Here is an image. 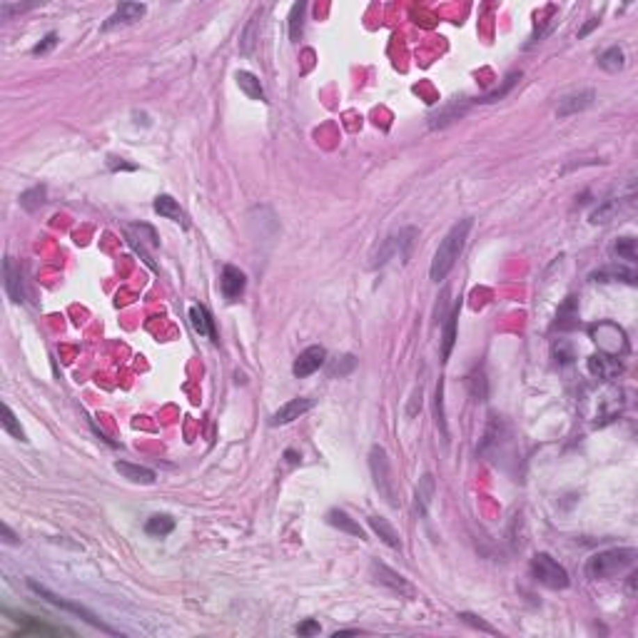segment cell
<instances>
[{
	"instance_id": "1",
	"label": "cell",
	"mask_w": 638,
	"mask_h": 638,
	"mask_svg": "<svg viewBox=\"0 0 638 638\" xmlns=\"http://www.w3.org/2000/svg\"><path fill=\"white\" fill-rule=\"evenodd\" d=\"M472 227H474L472 217H464V220L454 222L452 230L444 234V239L439 242V247H436L434 260H431V267H429L431 282L447 280V275L454 269V264H456V260H459L461 250H464L466 237H469V232H472Z\"/></svg>"
},
{
	"instance_id": "2",
	"label": "cell",
	"mask_w": 638,
	"mask_h": 638,
	"mask_svg": "<svg viewBox=\"0 0 638 638\" xmlns=\"http://www.w3.org/2000/svg\"><path fill=\"white\" fill-rule=\"evenodd\" d=\"M636 556H638V551L631 549V546L598 551V554L591 556L589 564H586V573H589V579H593V581L614 579V576H619V573L633 568Z\"/></svg>"
},
{
	"instance_id": "3",
	"label": "cell",
	"mask_w": 638,
	"mask_h": 638,
	"mask_svg": "<svg viewBox=\"0 0 638 638\" xmlns=\"http://www.w3.org/2000/svg\"><path fill=\"white\" fill-rule=\"evenodd\" d=\"M369 469H372V477H374V486H376V491H379V496L387 501L389 507H399L397 484H394V479H392V464H389V456L382 447H372Z\"/></svg>"
},
{
	"instance_id": "4",
	"label": "cell",
	"mask_w": 638,
	"mask_h": 638,
	"mask_svg": "<svg viewBox=\"0 0 638 638\" xmlns=\"http://www.w3.org/2000/svg\"><path fill=\"white\" fill-rule=\"evenodd\" d=\"M531 576L546 589L564 591L568 589V573L559 561L551 559L549 554H536L531 559Z\"/></svg>"
},
{
	"instance_id": "5",
	"label": "cell",
	"mask_w": 638,
	"mask_h": 638,
	"mask_svg": "<svg viewBox=\"0 0 638 638\" xmlns=\"http://www.w3.org/2000/svg\"><path fill=\"white\" fill-rule=\"evenodd\" d=\"M28 589L33 591V593H38L40 598H45L48 603H53V606H58V609H63V611H70V614H75V616H80V619L85 621V623H90V626H95V628H100V631H105V633H118L115 628H110L108 623H102L100 619H97L95 614L90 609H85V606H80V603H75V601H67V598H63V596H58V593H53V591H48L45 586H40L38 581H28Z\"/></svg>"
},
{
	"instance_id": "6",
	"label": "cell",
	"mask_w": 638,
	"mask_h": 638,
	"mask_svg": "<svg viewBox=\"0 0 638 638\" xmlns=\"http://www.w3.org/2000/svg\"><path fill=\"white\" fill-rule=\"evenodd\" d=\"M417 227H404V230H399L397 234H392V237L384 239L382 250H379V255L372 260V267H382V264H387L392 257L399 255L401 262H406L409 260V255H412V245H414V237H417Z\"/></svg>"
},
{
	"instance_id": "7",
	"label": "cell",
	"mask_w": 638,
	"mask_h": 638,
	"mask_svg": "<svg viewBox=\"0 0 638 638\" xmlns=\"http://www.w3.org/2000/svg\"><path fill=\"white\" fill-rule=\"evenodd\" d=\"M369 571H372V579H374L379 586H387L389 591L399 593V596H414V586L409 584L399 571L389 568L387 564H382V561H376V559L372 561Z\"/></svg>"
},
{
	"instance_id": "8",
	"label": "cell",
	"mask_w": 638,
	"mask_h": 638,
	"mask_svg": "<svg viewBox=\"0 0 638 638\" xmlns=\"http://www.w3.org/2000/svg\"><path fill=\"white\" fill-rule=\"evenodd\" d=\"M593 100H596V90L593 88H581L573 90V93H566L556 105V118H571V115L584 113V110L593 105Z\"/></svg>"
},
{
	"instance_id": "9",
	"label": "cell",
	"mask_w": 638,
	"mask_h": 638,
	"mask_svg": "<svg viewBox=\"0 0 638 638\" xmlns=\"http://www.w3.org/2000/svg\"><path fill=\"white\" fill-rule=\"evenodd\" d=\"M324 362H327V349H324V346H319V344L307 346L305 352H299V357L294 359L292 374L297 376V379H305V376L322 369Z\"/></svg>"
},
{
	"instance_id": "10",
	"label": "cell",
	"mask_w": 638,
	"mask_h": 638,
	"mask_svg": "<svg viewBox=\"0 0 638 638\" xmlns=\"http://www.w3.org/2000/svg\"><path fill=\"white\" fill-rule=\"evenodd\" d=\"M127 239H130V245L135 247L140 255H143L145 262L155 269V262H152V260H150V255L145 252V245H147L150 250H155V247L160 245V239H157L155 230H152L150 225H130V227H127Z\"/></svg>"
},
{
	"instance_id": "11",
	"label": "cell",
	"mask_w": 638,
	"mask_h": 638,
	"mask_svg": "<svg viewBox=\"0 0 638 638\" xmlns=\"http://www.w3.org/2000/svg\"><path fill=\"white\" fill-rule=\"evenodd\" d=\"M220 287H222V294H225L227 302H237V299L245 294V287H247L245 272L239 267H234V264H225L222 277H220Z\"/></svg>"
},
{
	"instance_id": "12",
	"label": "cell",
	"mask_w": 638,
	"mask_h": 638,
	"mask_svg": "<svg viewBox=\"0 0 638 638\" xmlns=\"http://www.w3.org/2000/svg\"><path fill=\"white\" fill-rule=\"evenodd\" d=\"M314 406V399L310 397H297V399H289L287 404H282L272 417H269V424L272 426H282V424H289L294 419H299L302 414H307Z\"/></svg>"
},
{
	"instance_id": "13",
	"label": "cell",
	"mask_w": 638,
	"mask_h": 638,
	"mask_svg": "<svg viewBox=\"0 0 638 638\" xmlns=\"http://www.w3.org/2000/svg\"><path fill=\"white\" fill-rule=\"evenodd\" d=\"M3 287H6V294L10 297V302L20 305L25 299L23 292V275H20V267L13 262V257L3 260Z\"/></svg>"
},
{
	"instance_id": "14",
	"label": "cell",
	"mask_w": 638,
	"mask_h": 638,
	"mask_svg": "<svg viewBox=\"0 0 638 638\" xmlns=\"http://www.w3.org/2000/svg\"><path fill=\"white\" fill-rule=\"evenodd\" d=\"M145 10H147V8H145L143 3H120V6L115 8L113 15H110L105 23H102V30H113V28H118V25L135 23V20L143 18Z\"/></svg>"
},
{
	"instance_id": "15",
	"label": "cell",
	"mask_w": 638,
	"mask_h": 638,
	"mask_svg": "<svg viewBox=\"0 0 638 638\" xmlns=\"http://www.w3.org/2000/svg\"><path fill=\"white\" fill-rule=\"evenodd\" d=\"M152 207H155L157 215L165 217V220L177 222V225L187 227L185 212H182V207H180V202L175 200L173 195H157V197H155V202H152Z\"/></svg>"
},
{
	"instance_id": "16",
	"label": "cell",
	"mask_w": 638,
	"mask_h": 638,
	"mask_svg": "<svg viewBox=\"0 0 638 638\" xmlns=\"http://www.w3.org/2000/svg\"><path fill=\"white\" fill-rule=\"evenodd\" d=\"M115 472L132 484H155V479H157L152 469L140 466V464H130V461H115Z\"/></svg>"
},
{
	"instance_id": "17",
	"label": "cell",
	"mask_w": 638,
	"mask_h": 638,
	"mask_svg": "<svg viewBox=\"0 0 638 638\" xmlns=\"http://www.w3.org/2000/svg\"><path fill=\"white\" fill-rule=\"evenodd\" d=\"M466 110H469V100H454V102H449L447 108L439 110V113H436L434 118L429 120V127H447V125H452V122H456L459 118H464Z\"/></svg>"
},
{
	"instance_id": "18",
	"label": "cell",
	"mask_w": 638,
	"mask_h": 638,
	"mask_svg": "<svg viewBox=\"0 0 638 638\" xmlns=\"http://www.w3.org/2000/svg\"><path fill=\"white\" fill-rule=\"evenodd\" d=\"M327 524L334 526V529L344 531V534H349V536L367 539V534H364L362 526H359L357 521H354L346 511H342V509H332V511L327 513Z\"/></svg>"
},
{
	"instance_id": "19",
	"label": "cell",
	"mask_w": 638,
	"mask_h": 638,
	"mask_svg": "<svg viewBox=\"0 0 638 638\" xmlns=\"http://www.w3.org/2000/svg\"><path fill=\"white\" fill-rule=\"evenodd\" d=\"M234 80H237L239 90L245 93L250 100H260V102H267V95H264V88L260 83L257 75H252L250 70H237L234 72Z\"/></svg>"
},
{
	"instance_id": "20",
	"label": "cell",
	"mask_w": 638,
	"mask_h": 638,
	"mask_svg": "<svg viewBox=\"0 0 638 638\" xmlns=\"http://www.w3.org/2000/svg\"><path fill=\"white\" fill-rule=\"evenodd\" d=\"M369 526H372V531H374L376 536H379L384 543H387L389 549H401L399 531L394 529V526L389 524V521L384 519V516H369Z\"/></svg>"
},
{
	"instance_id": "21",
	"label": "cell",
	"mask_w": 638,
	"mask_h": 638,
	"mask_svg": "<svg viewBox=\"0 0 638 638\" xmlns=\"http://www.w3.org/2000/svg\"><path fill=\"white\" fill-rule=\"evenodd\" d=\"M459 310L461 305H454V310L449 312L447 322H444V337H442V359L447 362L452 357V349L456 344V324H459Z\"/></svg>"
},
{
	"instance_id": "22",
	"label": "cell",
	"mask_w": 638,
	"mask_h": 638,
	"mask_svg": "<svg viewBox=\"0 0 638 638\" xmlns=\"http://www.w3.org/2000/svg\"><path fill=\"white\" fill-rule=\"evenodd\" d=\"M190 324L192 329H195L200 337H207V340H215V324H212V319H209L207 310L200 305H192L190 307Z\"/></svg>"
},
{
	"instance_id": "23",
	"label": "cell",
	"mask_w": 638,
	"mask_h": 638,
	"mask_svg": "<svg viewBox=\"0 0 638 638\" xmlns=\"http://www.w3.org/2000/svg\"><path fill=\"white\" fill-rule=\"evenodd\" d=\"M173 531H175V519L173 516H167V513H155V516H150V519L145 521V534H147V536L165 539L167 534H173Z\"/></svg>"
},
{
	"instance_id": "24",
	"label": "cell",
	"mask_w": 638,
	"mask_h": 638,
	"mask_svg": "<svg viewBox=\"0 0 638 638\" xmlns=\"http://www.w3.org/2000/svg\"><path fill=\"white\" fill-rule=\"evenodd\" d=\"M623 65H626V55H623V50L619 45H614V48L598 55V67L606 72H619L623 70Z\"/></svg>"
},
{
	"instance_id": "25",
	"label": "cell",
	"mask_w": 638,
	"mask_h": 638,
	"mask_svg": "<svg viewBox=\"0 0 638 638\" xmlns=\"http://www.w3.org/2000/svg\"><path fill=\"white\" fill-rule=\"evenodd\" d=\"M589 369H591V374L601 376V379H609V376H614L621 367L616 362H611L609 357H603V354H593V357L589 359Z\"/></svg>"
},
{
	"instance_id": "26",
	"label": "cell",
	"mask_w": 638,
	"mask_h": 638,
	"mask_svg": "<svg viewBox=\"0 0 638 638\" xmlns=\"http://www.w3.org/2000/svg\"><path fill=\"white\" fill-rule=\"evenodd\" d=\"M45 195H48L45 185L30 187V190H25L23 195H20V207H25L28 212H35V209H40L42 205H45Z\"/></svg>"
},
{
	"instance_id": "27",
	"label": "cell",
	"mask_w": 638,
	"mask_h": 638,
	"mask_svg": "<svg viewBox=\"0 0 638 638\" xmlns=\"http://www.w3.org/2000/svg\"><path fill=\"white\" fill-rule=\"evenodd\" d=\"M576 317H579V312H576V299L568 297L566 302L559 307V314H556V327H559V329H573V327H576Z\"/></svg>"
},
{
	"instance_id": "28",
	"label": "cell",
	"mask_w": 638,
	"mask_h": 638,
	"mask_svg": "<svg viewBox=\"0 0 638 638\" xmlns=\"http://www.w3.org/2000/svg\"><path fill=\"white\" fill-rule=\"evenodd\" d=\"M519 80H521V72H509L507 80H504V85H501V88H496L494 93H489V95H484L479 102H499V100H504V97H507L509 93L516 88V85H519Z\"/></svg>"
},
{
	"instance_id": "29",
	"label": "cell",
	"mask_w": 638,
	"mask_h": 638,
	"mask_svg": "<svg viewBox=\"0 0 638 638\" xmlns=\"http://www.w3.org/2000/svg\"><path fill=\"white\" fill-rule=\"evenodd\" d=\"M305 10L307 3H294L292 10H289V38L294 42L302 38V25H305Z\"/></svg>"
},
{
	"instance_id": "30",
	"label": "cell",
	"mask_w": 638,
	"mask_h": 638,
	"mask_svg": "<svg viewBox=\"0 0 638 638\" xmlns=\"http://www.w3.org/2000/svg\"><path fill=\"white\" fill-rule=\"evenodd\" d=\"M431 496H434V477L431 474H424L422 481L417 486V504L422 509V513H426V507L431 504Z\"/></svg>"
},
{
	"instance_id": "31",
	"label": "cell",
	"mask_w": 638,
	"mask_h": 638,
	"mask_svg": "<svg viewBox=\"0 0 638 638\" xmlns=\"http://www.w3.org/2000/svg\"><path fill=\"white\" fill-rule=\"evenodd\" d=\"M3 429H6L10 436H15V439H20V442H28V434L23 431L18 417L13 414V409L8 404H3Z\"/></svg>"
},
{
	"instance_id": "32",
	"label": "cell",
	"mask_w": 638,
	"mask_h": 638,
	"mask_svg": "<svg viewBox=\"0 0 638 638\" xmlns=\"http://www.w3.org/2000/svg\"><path fill=\"white\" fill-rule=\"evenodd\" d=\"M614 252L621 257V260H628V262H636V239L633 237H621L616 242Z\"/></svg>"
},
{
	"instance_id": "33",
	"label": "cell",
	"mask_w": 638,
	"mask_h": 638,
	"mask_svg": "<svg viewBox=\"0 0 638 638\" xmlns=\"http://www.w3.org/2000/svg\"><path fill=\"white\" fill-rule=\"evenodd\" d=\"M459 619L464 621V623H469V626H474V628H479V631H484V633H491V636H496V628L491 626V623H486L484 619H479L477 614H469V611H461L459 614Z\"/></svg>"
},
{
	"instance_id": "34",
	"label": "cell",
	"mask_w": 638,
	"mask_h": 638,
	"mask_svg": "<svg viewBox=\"0 0 638 638\" xmlns=\"http://www.w3.org/2000/svg\"><path fill=\"white\" fill-rule=\"evenodd\" d=\"M436 424H439V429H442L444 439H447L449 429H447V414H444V387H442V382H439V387H436Z\"/></svg>"
},
{
	"instance_id": "35",
	"label": "cell",
	"mask_w": 638,
	"mask_h": 638,
	"mask_svg": "<svg viewBox=\"0 0 638 638\" xmlns=\"http://www.w3.org/2000/svg\"><path fill=\"white\" fill-rule=\"evenodd\" d=\"M357 367V359L352 357V354H346V357H342L340 362H334L332 367H329V374L332 376H346L349 372Z\"/></svg>"
},
{
	"instance_id": "36",
	"label": "cell",
	"mask_w": 638,
	"mask_h": 638,
	"mask_svg": "<svg viewBox=\"0 0 638 638\" xmlns=\"http://www.w3.org/2000/svg\"><path fill=\"white\" fill-rule=\"evenodd\" d=\"M616 207H619V205H616V200H609L606 205H601L598 209H593V215H591V222H593V225H598V222H609L611 217H614Z\"/></svg>"
},
{
	"instance_id": "37",
	"label": "cell",
	"mask_w": 638,
	"mask_h": 638,
	"mask_svg": "<svg viewBox=\"0 0 638 638\" xmlns=\"http://www.w3.org/2000/svg\"><path fill=\"white\" fill-rule=\"evenodd\" d=\"M621 277H626V282H633L631 272H623V269H601V272L593 275V280L596 282H611V280H621Z\"/></svg>"
},
{
	"instance_id": "38",
	"label": "cell",
	"mask_w": 638,
	"mask_h": 638,
	"mask_svg": "<svg viewBox=\"0 0 638 638\" xmlns=\"http://www.w3.org/2000/svg\"><path fill=\"white\" fill-rule=\"evenodd\" d=\"M38 3H0V18H10L13 13H23V10H30V8H35Z\"/></svg>"
},
{
	"instance_id": "39",
	"label": "cell",
	"mask_w": 638,
	"mask_h": 638,
	"mask_svg": "<svg viewBox=\"0 0 638 638\" xmlns=\"http://www.w3.org/2000/svg\"><path fill=\"white\" fill-rule=\"evenodd\" d=\"M55 45H58V35H55V33H48V35H45L40 42H38L35 48L30 50V53H33V55H45V53H50V50H53Z\"/></svg>"
},
{
	"instance_id": "40",
	"label": "cell",
	"mask_w": 638,
	"mask_h": 638,
	"mask_svg": "<svg viewBox=\"0 0 638 638\" xmlns=\"http://www.w3.org/2000/svg\"><path fill=\"white\" fill-rule=\"evenodd\" d=\"M319 631H322V628H319V623H317L314 619L302 621V623L297 626V633H299V636H317Z\"/></svg>"
},
{
	"instance_id": "41",
	"label": "cell",
	"mask_w": 638,
	"mask_h": 638,
	"mask_svg": "<svg viewBox=\"0 0 638 638\" xmlns=\"http://www.w3.org/2000/svg\"><path fill=\"white\" fill-rule=\"evenodd\" d=\"M108 167H110V170H115V173H118V170H127V173H132V170H135V165H132V162H125L122 157H113V155L108 157Z\"/></svg>"
},
{
	"instance_id": "42",
	"label": "cell",
	"mask_w": 638,
	"mask_h": 638,
	"mask_svg": "<svg viewBox=\"0 0 638 638\" xmlns=\"http://www.w3.org/2000/svg\"><path fill=\"white\" fill-rule=\"evenodd\" d=\"M0 531H3V541H6V543H18V541H20L18 534H15V531H13L10 526L6 524V521L0 524Z\"/></svg>"
},
{
	"instance_id": "43",
	"label": "cell",
	"mask_w": 638,
	"mask_h": 638,
	"mask_svg": "<svg viewBox=\"0 0 638 638\" xmlns=\"http://www.w3.org/2000/svg\"><path fill=\"white\" fill-rule=\"evenodd\" d=\"M598 23H601V20H598V18H591L589 23H586L584 28L579 30V38H586V35H589V33H591V30H593V28H598Z\"/></svg>"
},
{
	"instance_id": "44",
	"label": "cell",
	"mask_w": 638,
	"mask_h": 638,
	"mask_svg": "<svg viewBox=\"0 0 638 638\" xmlns=\"http://www.w3.org/2000/svg\"><path fill=\"white\" fill-rule=\"evenodd\" d=\"M287 461H289V464H297V461H299V459H297V454H294V452H287Z\"/></svg>"
}]
</instances>
